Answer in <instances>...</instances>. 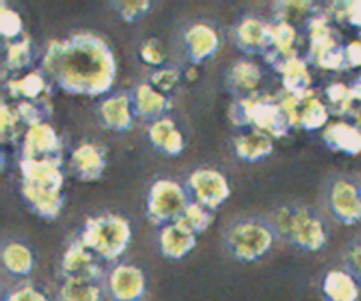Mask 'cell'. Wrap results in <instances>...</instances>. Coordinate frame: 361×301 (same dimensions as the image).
Wrapping results in <instances>:
<instances>
[{
	"mask_svg": "<svg viewBox=\"0 0 361 301\" xmlns=\"http://www.w3.org/2000/svg\"><path fill=\"white\" fill-rule=\"evenodd\" d=\"M42 70L67 94L97 97L115 83L116 60L104 39L81 32L49 42L42 56Z\"/></svg>",
	"mask_w": 361,
	"mask_h": 301,
	"instance_id": "1",
	"label": "cell"
},
{
	"mask_svg": "<svg viewBox=\"0 0 361 301\" xmlns=\"http://www.w3.org/2000/svg\"><path fill=\"white\" fill-rule=\"evenodd\" d=\"M229 120L235 125H254L271 137L288 136L293 129L291 120L282 106L281 95H249L233 102L228 111Z\"/></svg>",
	"mask_w": 361,
	"mask_h": 301,
	"instance_id": "2",
	"label": "cell"
},
{
	"mask_svg": "<svg viewBox=\"0 0 361 301\" xmlns=\"http://www.w3.org/2000/svg\"><path fill=\"white\" fill-rule=\"evenodd\" d=\"M133 229L127 219L104 214L90 217L83 226L80 242L104 261H116L129 247Z\"/></svg>",
	"mask_w": 361,
	"mask_h": 301,
	"instance_id": "3",
	"label": "cell"
},
{
	"mask_svg": "<svg viewBox=\"0 0 361 301\" xmlns=\"http://www.w3.org/2000/svg\"><path fill=\"white\" fill-rule=\"evenodd\" d=\"M275 231L307 252H317L326 245V228L307 208H282L275 215Z\"/></svg>",
	"mask_w": 361,
	"mask_h": 301,
	"instance_id": "4",
	"label": "cell"
},
{
	"mask_svg": "<svg viewBox=\"0 0 361 301\" xmlns=\"http://www.w3.org/2000/svg\"><path fill=\"white\" fill-rule=\"evenodd\" d=\"M229 249L236 259L252 263L261 259L274 245V231L263 222H238L229 229Z\"/></svg>",
	"mask_w": 361,
	"mask_h": 301,
	"instance_id": "5",
	"label": "cell"
},
{
	"mask_svg": "<svg viewBox=\"0 0 361 301\" xmlns=\"http://www.w3.org/2000/svg\"><path fill=\"white\" fill-rule=\"evenodd\" d=\"M310 39V60L328 70H341L348 67L345 60V46L342 48L335 39L328 18L324 14H316L309 20Z\"/></svg>",
	"mask_w": 361,
	"mask_h": 301,
	"instance_id": "6",
	"label": "cell"
},
{
	"mask_svg": "<svg viewBox=\"0 0 361 301\" xmlns=\"http://www.w3.org/2000/svg\"><path fill=\"white\" fill-rule=\"evenodd\" d=\"M189 204L185 190L178 183L173 180H157L148 192L147 211L155 224H173L182 219Z\"/></svg>",
	"mask_w": 361,
	"mask_h": 301,
	"instance_id": "7",
	"label": "cell"
},
{
	"mask_svg": "<svg viewBox=\"0 0 361 301\" xmlns=\"http://www.w3.org/2000/svg\"><path fill=\"white\" fill-rule=\"evenodd\" d=\"M189 187L196 197V203L208 208V210H217L231 194L226 176L215 169L194 171L189 178Z\"/></svg>",
	"mask_w": 361,
	"mask_h": 301,
	"instance_id": "8",
	"label": "cell"
},
{
	"mask_svg": "<svg viewBox=\"0 0 361 301\" xmlns=\"http://www.w3.org/2000/svg\"><path fill=\"white\" fill-rule=\"evenodd\" d=\"M274 62L275 69L281 73L282 76V88L286 94L293 95L296 99H307L312 95L310 85H312V78H310L309 63L298 55L282 56L274 53L270 56Z\"/></svg>",
	"mask_w": 361,
	"mask_h": 301,
	"instance_id": "9",
	"label": "cell"
},
{
	"mask_svg": "<svg viewBox=\"0 0 361 301\" xmlns=\"http://www.w3.org/2000/svg\"><path fill=\"white\" fill-rule=\"evenodd\" d=\"M108 288L115 301H140L147 291V278L137 266L118 264L109 274Z\"/></svg>",
	"mask_w": 361,
	"mask_h": 301,
	"instance_id": "10",
	"label": "cell"
},
{
	"mask_svg": "<svg viewBox=\"0 0 361 301\" xmlns=\"http://www.w3.org/2000/svg\"><path fill=\"white\" fill-rule=\"evenodd\" d=\"M330 207L342 224H358L361 221V189L349 180H337L330 190Z\"/></svg>",
	"mask_w": 361,
	"mask_h": 301,
	"instance_id": "11",
	"label": "cell"
},
{
	"mask_svg": "<svg viewBox=\"0 0 361 301\" xmlns=\"http://www.w3.org/2000/svg\"><path fill=\"white\" fill-rule=\"evenodd\" d=\"M21 183L62 190L63 173L60 159H25L20 162Z\"/></svg>",
	"mask_w": 361,
	"mask_h": 301,
	"instance_id": "12",
	"label": "cell"
},
{
	"mask_svg": "<svg viewBox=\"0 0 361 301\" xmlns=\"http://www.w3.org/2000/svg\"><path fill=\"white\" fill-rule=\"evenodd\" d=\"M60 137L49 123L42 122L28 127L23 136L25 159H59Z\"/></svg>",
	"mask_w": 361,
	"mask_h": 301,
	"instance_id": "13",
	"label": "cell"
},
{
	"mask_svg": "<svg viewBox=\"0 0 361 301\" xmlns=\"http://www.w3.org/2000/svg\"><path fill=\"white\" fill-rule=\"evenodd\" d=\"M21 194L30 210L37 214L39 217L53 221L60 215L63 204L62 190L48 189V187L30 185V183H21Z\"/></svg>",
	"mask_w": 361,
	"mask_h": 301,
	"instance_id": "14",
	"label": "cell"
},
{
	"mask_svg": "<svg viewBox=\"0 0 361 301\" xmlns=\"http://www.w3.org/2000/svg\"><path fill=\"white\" fill-rule=\"evenodd\" d=\"M62 274L66 278H83V281H97L101 270L94 259V254L81 242L73 243L62 257Z\"/></svg>",
	"mask_w": 361,
	"mask_h": 301,
	"instance_id": "15",
	"label": "cell"
},
{
	"mask_svg": "<svg viewBox=\"0 0 361 301\" xmlns=\"http://www.w3.org/2000/svg\"><path fill=\"white\" fill-rule=\"evenodd\" d=\"M185 46L189 49L192 62L200 63L217 53L221 39H219L215 28H212L210 25L194 23L185 32Z\"/></svg>",
	"mask_w": 361,
	"mask_h": 301,
	"instance_id": "16",
	"label": "cell"
},
{
	"mask_svg": "<svg viewBox=\"0 0 361 301\" xmlns=\"http://www.w3.org/2000/svg\"><path fill=\"white\" fill-rule=\"evenodd\" d=\"M71 168L80 180L94 182L101 178L106 168L104 154L101 148L92 143L80 145L71 155Z\"/></svg>",
	"mask_w": 361,
	"mask_h": 301,
	"instance_id": "17",
	"label": "cell"
},
{
	"mask_svg": "<svg viewBox=\"0 0 361 301\" xmlns=\"http://www.w3.org/2000/svg\"><path fill=\"white\" fill-rule=\"evenodd\" d=\"M323 141L334 152L345 155L361 154V129L355 123L334 122L326 125L323 133Z\"/></svg>",
	"mask_w": 361,
	"mask_h": 301,
	"instance_id": "18",
	"label": "cell"
},
{
	"mask_svg": "<svg viewBox=\"0 0 361 301\" xmlns=\"http://www.w3.org/2000/svg\"><path fill=\"white\" fill-rule=\"evenodd\" d=\"M196 247V235L180 222L168 224L161 233V250L164 257L173 261L183 259Z\"/></svg>",
	"mask_w": 361,
	"mask_h": 301,
	"instance_id": "19",
	"label": "cell"
},
{
	"mask_svg": "<svg viewBox=\"0 0 361 301\" xmlns=\"http://www.w3.org/2000/svg\"><path fill=\"white\" fill-rule=\"evenodd\" d=\"M148 137H150L152 145L159 152L169 155V157L180 155L183 152V147H185L182 133L175 125V122L171 118H168V116L152 123L150 129H148Z\"/></svg>",
	"mask_w": 361,
	"mask_h": 301,
	"instance_id": "20",
	"label": "cell"
},
{
	"mask_svg": "<svg viewBox=\"0 0 361 301\" xmlns=\"http://www.w3.org/2000/svg\"><path fill=\"white\" fill-rule=\"evenodd\" d=\"M168 108L169 101L166 97V94L159 92L150 83L137 85L136 90H134V111L137 115L157 122V120L164 118L162 115L168 111Z\"/></svg>",
	"mask_w": 361,
	"mask_h": 301,
	"instance_id": "21",
	"label": "cell"
},
{
	"mask_svg": "<svg viewBox=\"0 0 361 301\" xmlns=\"http://www.w3.org/2000/svg\"><path fill=\"white\" fill-rule=\"evenodd\" d=\"M99 115L104 125L116 133H126L133 127V106L130 99L123 94L106 99L101 104Z\"/></svg>",
	"mask_w": 361,
	"mask_h": 301,
	"instance_id": "22",
	"label": "cell"
},
{
	"mask_svg": "<svg viewBox=\"0 0 361 301\" xmlns=\"http://www.w3.org/2000/svg\"><path fill=\"white\" fill-rule=\"evenodd\" d=\"M236 42L245 51H263L271 46L270 25L263 23L257 18H245L236 27Z\"/></svg>",
	"mask_w": 361,
	"mask_h": 301,
	"instance_id": "23",
	"label": "cell"
},
{
	"mask_svg": "<svg viewBox=\"0 0 361 301\" xmlns=\"http://www.w3.org/2000/svg\"><path fill=\"white\" fill-rule=\"evenodd\" d=\"M323 295L326 301H358V281L349 271L330 270L323 281Z\"/></svg>",
	"mask_w": 361,
	"mask_h": 301,
	"instance_id": "24",
	"label": "cell"
},
{
	"mask_svg": "<svg viewBox=\"0 0 361 301\" xmlns=\"http://www.w3.org/2000/svg\"><path fill=\"white\" fill-rule=\"evenodd\" d=\"M274 150V140L263 130H252L249 134H242L235 140V152L242 161L259 162L267 159Z\"/></svg>",
	"mask_w": 361,
	"mask_h": 301,
	"instance_id": "25",
	"label": "cell"
},
{
	"mask_svg": "<svg viewBox=\"0 0 361 301\" xmlns=\"http://www.w3.org/2000/svg\"><path fill=\"white\" fill-rule=\"evenodd\" d=\"M7 90H9L11 97L21 99V101L30 102H41L48 101L46 94H48V83L44 80V74L41 73H28L25 76L18 78V80H11L7 83Z\"/></svg>",
	"mask_w": 361,
	"mask_h": 301,
	"instance_id": "26",
	"label": "cell"
},
{
	"mask_svg": "<svg viewBox=\"0 0 361 301\" xmlns=\"http://www.w3.org/2000/svg\"><path fill=\"white\" fill-rule=\"evenodd\" d=\"M261 78H263V73L259 66L249 60H240L229 69L228 87L240 94H254L259 87Z\"/></svg>",
	"mask_w": 361,
	"mask_h": 301,
	"instance_id": "27",
	"label": "cell"
},
{
	"mask_svg": "<svg viewBox=\"0 0 361 301\" xmlns=\"http://www.w3.org/2000/svg\"><path fill=\"white\" fill-rule=\"evenodd\" d=\"M2 264L14 277H27L34 270V256L23 243H7L2 250Z\"/></svg>",
	"mask_w": 361,
	"mask_h": 301,
	"instance_id": "28",
	"label": "cell"
},
{
	"mask_svg": "<svg viewBox=\"0 0 361 301\" xmlns=\"http://www.w3.org/2000/svg\"><path fill=\"white\" fill-rule=\"evenodd\" d=\"M328 113L326 104L321 99L310 97L300 99L298 101V127L307 130H317L328 123Z\"/></svg>",
	"mask_w": 361,
	"mask_h": 301,
	"instance_id": "29",
	"label": "cell"
},
{
	"mask_svg": "<svg viewBox=\"0 0 361 301\" xmlns=\"http://www.w3.org/2000/svg\"><path fill=\"white\" fill-rule=\"evenodd\" d=\"M102 291L97 281L66 278L59 291V301H101Z\"/></svg>",
	"mask_w": 361,
	"mask_h": 301,
	"instance_id": "30",
	"label": "cell"
},
{
	"mask_svg": "<svg viewBox=\"0 0 361 301\" xmlns=\"http://www.w3.org/2000/svg\"><path fill=\"white\" fill-rule=\"evenodd\" d=\"M270 37L271 46L275 48V53L282 56L296 55L295 42H296V28L289 21H277L270 25Z\"/></svg>",
	"mask_w": 361,
	"mask_h": 301,
	"instance_id": "31",
	"label": "cell"
},
{
	"mask_svg": "<svg viewBox=\"0 0 361 301\" xmlns=\"http://www.w3.org/2000/svg\"><path fill=\"white\" fill-rule=\"evenodd\" d=\"M178 222L182 226H185L187 229H190L194 235H197V233L207 231L212 226V222H214V219H212V214L208 211V208L201 207L200 203H190Z\"/></svg>",
	"mask_w": 361,
	"mask_h": 301,
	"instance_id": "32",
	"label": "cell"
},
{
	"mask_svg": "<svg viewBox=\"0 0 361 301\" xmlns=\"http://www.w3.org/2000/svg\"><path fill=\"white\" fill-rule=\"evenodd\" d=\"M328 102L335 108V111L345 115V113L353 111V104L356 102L355 95H353V88L344 83H331L326 88Z\"/></svg>",
	"mask_w": 361,
	"mask_h": 301,
	"instance_id": "33",
	"label": "cell"
},
{
	"mask_svg": "<svg viewBox=\"0 0 361 301\" xmlns=\"http://www.w3.org/2000/svg\"><path fill=\"white\" fill-rule=\"evenodd\" d=\"M32 60V46L27 37L14 41L7 46V55H6V66L11 70H20L27 67Z\"/></svg>",
	"mask_w": 361,
	"mask_h": 301,
	"instance_id": "34",
	"label": "cell"
},
{
	"mask_svg": "<svg viewBox=\"0 0 361 301\" xmlns=\"http://www.w3.org/2000/svg\"><path fill=\"white\" fill-rule=\"evenodd\" d=\"M48 106H49L48 101H41V102L20 101V104L16 106V111L21 122H25L28 127H32L44 122V116H46L44 108H48Z\"/></svg>",
	"mask_w": 361,
	"mask_h": 301,
	"instance_id": "35",
	"label": "cell"
},
{
	"mask_svg": "<svg viewBox=\"0 0 361 301\" xmlns=\"http://www.w3.org/2000/svg\"><path fill=\"white\" fill-rule=\"evenodd\" d=\"M0 32L6 39H16L23 34L21 16L7 6H2V9H0Z\"/></svg>",
	"mask_w": 361,
	"mask_h": 301,
	"instance_id": "36",
	"label": "cell"
},
{
	"mask_svg": "<svg viewBox=\"0 0 361 301\" xmlns=\"http://www.w3.org/2000/svg\"><path fill=\"white\" fill-rule=\"evenodd\" d=\"M180 81V73L173 67H161V69L155 70L150 76V85L157 88L159 92L166 94V92H171L173 88L178 85Z\"/></svg>",
	"mask_w": 361,
	"mask_h": 301,
	"instance_id": "37",
	"label": "cell"
},
{
	"mask_svg": "<svg viewBox=\"0 0 361 301\" xmlns=\"http://www.w3.org/2000/svg\"><path fill=\"white\" fill-rule=\"evenodd\" d=\"M18 122H21L18 116L16 108H11L9 104L4 102L0 106V130H2V140L4 141H13L16 137Z\"/></svg>",
	"mask_w": 361,
	"mask_h": 301,
	"instance_id": "38",
	"label": "cell"
},
{
	"mask_svg": "<svg viewBox=\"0 0 361 301\" xmlns=\"http://www.w3.org/2000/svg\"><path fill=\"white\" fill-rule=\"evenodd\" d=\"M338 7H334L335 16L342 21H348L351 27L358 28L361 35V0H351V2H341Z\"/></svg>",
	"mask_w": 361,
	"mask_h": 301,
	"instance_id": "39",
	"label": "cell"
},
{
	"mask_svg": "<svg viewBox=\"0 0 361 301\" xmlns=\"http://www.w3.org/2000/svg\"><path fill=\"white\" fill-rule=\"evenodd\" d=\"M115 6L123 20L129 21V23H134V21L143 18L150 11L152 4L147 2V0H133V2H116Z\"/></svg>",
	"mask_w": 361,
	"mask_h": 301,
	"instance_id": "40",
	"label": "cell"
},
{
	"mask_svg": "<svg viewBox=\"0 0 361 301\" xmlns=\"http://www.w3.org/2000/svg\"><path fill=\"white\" fill-rule=\"evenodd\" d=\"M140 55H141V59L148 63V66H155V67L162 66L166 60L164 48H162L161 42H159L157 39H147V41L141 44Z\"/></svg>",
	"mask_w": 361,
	"mask_h": 301,
	"instance_id": "41",
	"label": "cell"
},
{
	"mask_svg": "<svg viewBox=\"0 0 361 301\" xmlns=\"http://www.w3.org/2000/svg\"><path fill=\"white\" fill-rule=\"evenodd\" d=\"M345 264H348V271L361 282V240L360 242L353 243L348 250V256H345Z\"/></svg>",
	"mask_w": 361,
	"mask_h": 301,
	"instance_id": "42",
	"label": "cell"
},
{
	"mask_svg": "<svg viewBox=\"0 0 361 301\" xmlns=\"http://www.w3.org/2000/svg\"><path fill=\"white\" fill-rule=\"evenodd\" d=\"M6 301H49V300L46 298L44 293H41L39 289L32 288V285H23V288L14 289L13 293H9Z\"/></svg>",
	"mask_w": 361,
	"mask_h": 301,
	"instance_id": "43",
	"label": "cell"
},
{
	"mask_svg": "<svg viewBox=\"0 0 361 301\" xmlns=\"http://www.w3.org/2000/svg\"><path fill=\"white\" fill-rule=\"evenodd\" d=\"M345 60L348 67H361V35L345 46Z\"/></svg>",
	"mask_w": 361,
	"mask_h": 301,
	"instance_id": "44",
	"label": "cell"
},
{
	"mask_svg": "<svg viewBox=\"0 0 361 301\" xmlns=\"http://www.w3.org/2000/svg\"><path fill=\"white\" fill-rule=\"evenodd\" d=\"M351 88H353V95H355L356 101L361 102V76L355 81V85H353Z\"/></svg>",
	"mask_w": 361,
	"mask_h": 301,
	"instance_id": "45",
	"label": "cell"
}]
</instances>
